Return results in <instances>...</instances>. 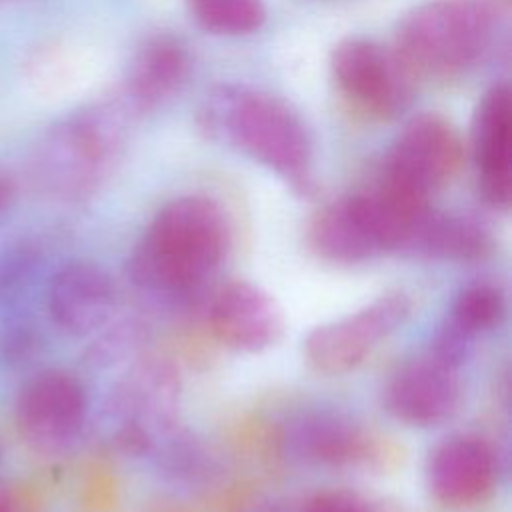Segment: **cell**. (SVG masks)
Here are the masks:
<instances>
[{
    "label": "cell",
    "instance_id": "13",
    "mask_svg": "<svg viewBox=\"0 0 512 512\" xmlns=\"http://www.w3.org/2000/svg\"><path fill=\"white\" fill-rule=\"evenodd\" d=\"M208 324L214 338L236 352H262L274 346L284 330L276 300L246 280L228 282L214 292Z\"/></svg>",
    "mask_w": 512,
    "mask_h": 512
},
{
    "label": "cell",
    "instance_id": "9",
    "mask_svg": "<svg viewBox=\"0 0 512 512\" xmlns=\"http://www.w3.org/2000/svg\"><path fill=\"white\" fill-rule=\"evenodd\" d=\"M410 310L412 302L404 292H384L356 312L316 326L304 340V354L318 372H350L406 322Z\"/></svg>",
    "mask_w": 512,
    "mask_h": 512
},
{
    "label": "cell",
    "instance_id": "19",
    "mask_svg": "<svg viewBox=\"0 0 512 512\" xmlns=\"http://www.w3.org/2000/svg\"><path fill=\"white\" fill-rule=\"evenodd\" d=\"M44 264V246L36 238H14L0 246V314L18 312L32 292Z\"/></svg>",
    "mask_w": 512,
    "mask_h": 512
},
{
    "label": "cell",
    "instance_id": "14",
    "mask_svg": "<svg viewBox=\"0 0 512 512\" xmlns=\"http://www.w3.org/2000/svg\"><path fill=\"white\" fill-rule=\"evenodd\" d=\"M472 158L482 198L498 210L512 196V104L508 84H494L480 98L470 126Z\"/></svg>",
    "mask_w": 512,
    "mask_h": 512
},
{
    "label": "cell",
    "instance_id": "24",
    "mask_svg": "<svg viewBox=\"0 0 512 512\" xmlns=\"http://www.w3.org/2000/svg\"><path fill=\"white\" fill-rule=\"evenodd\" d=\"M14 196H16V184L14 180L0 172V218L6 214V210L12 206L14 202Z\"/></svg>",
    "mask_w": 512,
    "mask_h": 512
},
{
    "label": "cell",
    "instance_id": "4",
    "mask_svg": "<svg viewBox=\"0 0 512 512\" xmlns=\"http://www.w3.org/2000/svg\"><path fill=\"white\" fill-rule=\"evenodd\" d=\"M498 0H426L400 22L394 52L416 78H452L488 50Z\"/></svg>",
    "mask_w": 512,
    "mask_h": 512
},
{
    "label": "cell",
    "instance_id": "2",
    "mask_svg": "<svg viewBox=\"0 0 512 512\" xmlns=\"http://www.w3.org/2000/svg\"><path fill=\"white\" fill-rule=\"evenodd\" d=\"M198 126L210 140L274 170L296 192H312L308 132L300 116L280 98L250 86L220 84L204 96Z\"/></svg>",
    "mask_w": 512,
    "mask_h": 512
},
{
    "label": "cell",
    "instance_id": "3",
    "mask_svg": "<svg viewBox=\"0 0 512 512\" xmlns=\"http://www.w3.org/2000/svg\"><path fill=\"white\" fill-rule=\"evenodd\" d=\"M134 116L114 98L84 106L54 122L32 148L34 188L64 204L90 198L110 176Z\"/></svg>",
    "mask_w": 512,
    "mask_h": 512
},
{
    "label": "cell",
    "instance_id": "12",
    "mask_svg": "<svg viewBox=\"0 0 512 512\" xmlns=\"http://www.w3.org/2000/svg\"><path fill=\"white\" fill-rule=\"evenodd\" d=\"M312 250L332 264H360L386 254L384 234L370 192L324 204L308 228Z\"/></svg>",
    "mask_w": 512,
    "mask_h": 512
},
{
    "label": "cell",
    "instance_id": "25",
    "mask_svg": "<svg viewBox=\"0 0 512 512\" xmlns=\"http://www.w3.org/2000/svg\"><path fill=\"white\" fill-rule=\"evenodd\" d=\"M244 512H288V510L284 504H280L276 500H264V502L248 506Z\"/></svg>",
    "mask_w": 512,
    "mask_h": 512
},
{
    "label": "cell",
    "instance_id": "21",
    "mask_svg": "<svg viewBox=\"0 0 512 512\" xmlns=\"http://www.w3.org/2000/svg\"><path fill=\"white\" fill-rule=\"evenodd\" d=\"M194 20L220 36H246L262 28L266 6L262 0H186Z\"/></svg>",
    "mask_w": 512,
    "mask_h": 512
},
{
    "label": "cell",
    "instance_id": "22",
    "mask_svg": "<svg viewBox=\"0 0 512 512\" xmlns=\"http://www.w3.org/2000/svg\"><path fill=\"white\" fill-rule=\"evenodd\" d=\"M40 348V332L36 324L18 314H2L0 320V364L8 368L30 362Z\"/></svg>",
    "mask_w": 512,
    "mask_h": 512
},
{
    "label": "cell",
    "instance_id": "18",
    "mask_svg": "<svg viewBox=\"0 0 512 512\" xmlns=\"http://www.w3.org/2000/svg\"><path fill=\"white\" fill-rule=\"evenodd\" d=\"M492 250L490 232L482 222L466 214H426L404 256L444 262H474Z\"/></svg>",
    "mask_w": 512,
    "mask_h": 512
},
{
    "label": "cell",
    "instance_id": "7",
    "mask_svg": "<svg viewBox=\"0 0 512 512\" xmlns=\"http://www.w3.org/2000/svg\"><path fill=\"white\" fill-rule=\"evenodd\" d=\"M88 422V392L82 380L64 368L34 374L18 392L14 424L22 442L36 454L66 452Z\"/></svg>",
    "mask_w": 512,
    "mask_h": 512
},
{
    "label": "cell",
    "instance_id": "10",
    "mask_svg": "<svg viewBox=\"0 0 512 512\" xmlns=\"http://www.w3.org/2000/svg\"><path fill=\"white\" fill-rule=\"evenodd\" d=\"M114 282L88 260L62 264L46 284V314L64 334L82 338L102 330L114 310Z\"/></svg>",
    "mask_w": 512,
    "mask_h": 512
},
{
    "label": "cell",
    "instance_id": "23",
    "mask_svg": "<svg viewBox=\"0 0 512 512\" xmlns=\"http://www.w3.org/2000/svg\"><path fill=\"white\" fill-rule=\"evenodd\" d=\"M300 512H374L372 504L350 490H326L312 496Z\"/></svg>",
    "mask_w": 512,
    "mask_h": 512
},
{
    "label": "cell",
    "instance_id": "1",
    "mask_svg": "<svg viewBox=\"0 0 512 512\" xmlns=\"http://www.w3.org/2000/svg\"><path fill=\"white\" fill-rule=\"evenodd\" d=\"M230 240V220L218 200L180 196L156 212L130 254L128 274L144 292L184 298L216 274Z\"/></svg>",
    "mask_w": 512,
    "mask_h": 512
},
{
    "label": "cell",
    "instance_id": "16",
    "mask_svg": "<svg viewBox=\"0 0 512 512\" xmlns=\"http://www.w3.org/2000/svg\"><path fill=\"white\" fill-rule=\"evenodd\" d=\"M426 478L430 492L444 506H472L492 492L498 478V458L484 438L450 436L432 450Z\"/></svg>",
    "mask_w": 512,
    "mask_h": 512
},
{
    "label": "cell",
    "instance_id": "15",
    "mask_svg": "<svg viewBox=\"0 0 512 512\" xmlns=\"http://www.w3.org/2000/svg\"><path fill=\"white\" fill-rule=\"evenodd\" d=\"M458 368L434 356L398 368L384 388L386 412L410 426H434L448 420L460 404Z\"/></svg>",
    "mask_w": 512,
    "mask_h": 512
},
{
    "label": "cell",
    "instance_id": "6",
    "mask_svg": "<svg viewBox=\"0 0 512 512\" xmlns=\"http://www.w3.org/2000/svg\"><path fill=\"white\" fill-rule=\"evenodd\" d=\"M462 160V138L452 122L434 112L418 114L388 150L378 182L430 202L458 174Z\"/></svg>",
    "mask_w": 512,
    "mask_h": 512
},
{
    "label": "cell",
    "instance_id": "8",
    "mask_svg": "<svg viewBox=\"0 0 512 512\" xmlns=\"http://www.w3.org/2000/svg\"><path fill=\"white\" fill-rule=\"evenodd\" d=\"M330 66L340 94L368 118L390 120L412 100L414 76L394 50L370 38L340 40L332 50Z\"/></svg>",
    "mask_w": 512,
    "mask_h": 512
},
{
    "label": "cell",
    "instance_id": "20",
    "mask_svg": "<svg viewBox=\"0 0 512 512\" xmlns=\"http://www.w3.org/2000/svg\"><path fill=\"white\" fill-rule=\"evenodd\" d=\"M506 314L504 292L486 280L466 284L448 310L444 324L462 334L464 338L476 342L484 332L500 326Z\"/></svg>",
    "mask_w": 512,
    "mask_h": 512
},
{
    "label": "cell",
    "instance_id": "17",
    "mask_svg": "<svg viewBox=\"0 0 512 512\" xmlns=\"http://www.w3.org/2000/svg\"><path fill=\"white\" fill-rule=\"evenodd\" d=\"M190 72L186 44L166 32L148 36L134 52L118 100L136 118L166 104Z\"/></svg>",
    "mask_w": 512,
    "mask_h": 512
},
{
    "label": "cell",
    "instance_id": "11",
    "mask_svg": "<svg viewBox=\"0 0 512 512\" xmlns=\"http://www.w3.org/2000/svg\"><path fill=\"white\" fill-rule=\"evenodd\" d=\"M282 444L290 460L322 468L356 466L368 462L374 452L370 434L350 416L330 408L292 416L284 426Z\"/></svg>",
    "mask_w": 512,
    "mask_h": 512
},
{
    "label": "cell",
    "instance_id": "5",
    "mask_svg": "<svg viewBox=\"0 0 512 512\" xmlns=\"http://www.w3.org/2000/svg\"><path fill=\"white\" fill-rule=\"evenodd\" d=\"M178 370L162 358L136 362L112 388L104 420L112 444L130 456H148L152 446L178 424Z\"/></svg>",
    "mask_w": 512,
    "mask_h": 512
}]
</instances>
